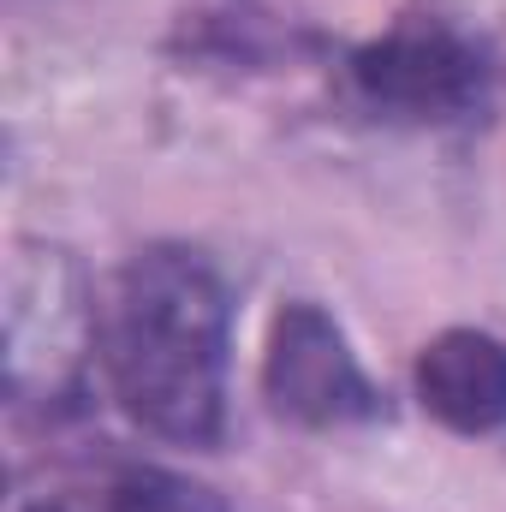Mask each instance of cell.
Instances as JSON below:
<instances>
[{
    "mask_svg": "<svg viewBox=\"0 0 506 512\" xmlns=\"http://www.w3.org/2000/svg\"><path fill=\"white\" fill-rule=\"evenodd\" d=\"M24 512H84V507H72V501H36V507H24Z\"/></svg>",
    "mask_w": 506,
    "mask_h": 512,
    "instance_id": "obj_6",
    "label": "cell"
},
{
    "mask_svg": "<svg viewBox=\"0 0 506 512\" xmlns=\"http://www.w3.org/2000/svg\"><path fill=\"white\" fill-rule=\"evenodd\" d=\"M417 399L453 435H489L506 423V346L483 328H447L417 358Z\"/></svg>",
    "mask_w": 506,
    "mask_h": 512,
    "instance_id": "obj_4",
    "label": "cell"
},
{
    "mask_svg": "<svg viewBox=\"0 0 506 512\" xmlns=\"http://www.w3.org/2000/svg\"><path fill=\"white\" fill-rule=\"evenodd\" d=\"M233 298L191 245H149L96 310V358L131 423L173 447H215L227 429Z\"/></svg>",
    "mask_w": 506,
    "mask_h": 512,
    "instance_id": "obj_1",
    "label": "cell"
},
{
    "mask_svg": "<svg viewBox=\"0 0 506 512\" xmlns=\"http://www.w3.org/2000/svg\"><path fill=\"white\" fill-rule=\"evenodd\" d=\"M358 96L405 126H453L489 102V54L447 18H399L387 36L352 54Z\"/></svg>",
    "mask_w": 506,
    "mask_h": 512,
    "instance_id": "obj_2",
    "label": "cell"
},
{
    "mask_svg": "<svg viewBox=\"0 0 506 512\" xmlns=\"http://www.w3.org/2000/svg\"><path fill=\"white\" fill-rule=\"evenodd\" d=\"M84 512H233L209 483L179 477L167 465H120L96 483Z\"/></svg>",
    "mask_w": 506,
    "mask_h": 512,
    "instance_id": "obj_5",
    "label": "cell"
},
{
    "mask_svg": "<svg viewBox=\"0 0 506 512\" xmlns=\"http://www.w3.org/2000/svg\"><path fill=\"white\" fill-rule=\"evenodd\" d=\"M262 393L280 417L304 429H346V423H376L381 393L358 370L340 322L322 304H286L268 328L262 352Z\"/></svg>",
    "mask_w": 506,
    "mask_h": 512,
    "instance_id": "obj_3",
    "label": "cell"
}]
</instances>
